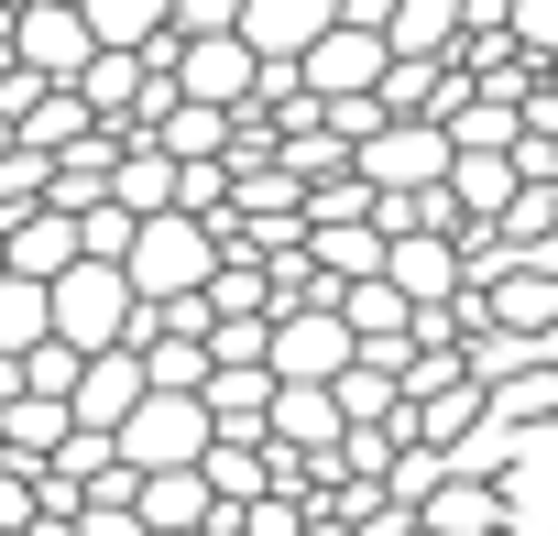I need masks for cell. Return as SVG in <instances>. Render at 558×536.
Segmentation results:
<instances>
[{"label":"cell","mask_w":558,"mask_h":536,"mask_svg":"<svg viewBox=\"0 0 558 536\" xmlns=\"http://www.w3.org/2000/svg\"><path fill=\"white\" fill-rule=\"evenodd\" d=\"M77 12H88L99 45H154L165 34V0H77Z\"/></svg>","instance_id":"19"},{"label":"cell","mask_w":558,"mask_h":536,"mask_svg":"<svg viewBox=\"0 0 558 536\" xmlns=\"http://www.w3.org/2000/svg\"><path fill=\"white\" fill-rule=\"evenodd\" d=\"M329 438H340L329 383H274V405H263V449H329Z\"/></svg>","instance_id":"13"},{"label":"cell","mask_w":558,"mask_h":536,"mask_svg":"<svg viewBox=\"0 0 558 536\" xmlns=\"http://www.w3.org/2000/svg\"><path fill=\"white\" fill-rule=\"evenodd\" d=\"M45 318H56V340L99 351V340L132 329V275H121V263H99V252H77V263H56V275H45Z\"/></svg>","instance_id":"2"},{"label":"cell","mask_w":558,"mask_h":536,"mask_svg":"<svg viewBox=\"0 0 558 536\" xmlns=\"http://www.w3.org/2000/svg\"><path fill=\"white\" fill-rule=\"evenodd\" d=\"M241 0H165V34H230Z\"/></svg>","instance_id":"21"},{"label":"cell","mask_w":558,"mask_h":536,"mask_svg":"<svg viewBox=\"0 0 558 536\" xmlns=\"http://www.w3.org/2000/svg\"><path fill=\"white\" fill-rule=\"evenodd\" d=\"M373 77H384V34H373V23H329V34L296 56V88H307V99H329V88H373Z\"/></svg>","instance_id":"7"},{"label":"cell","mask_w":558,"mask_h":536,"mask_svg":"<svg viewBox=\"0 0 558 536\" xmlns=\"http://www.w3.org/2000/svg\"><path fill=\"white\" fill-rule=\"evenodd\" d=\"M351 351H362V340H351L340 307H274V318H263V362H274V383H329Z\"/></svg>","instance_id":"4"},{"label":"cell","mask_w":558,"mask_h":536,"mask_svg":"<svg viewBox=\"0 0 558 536\" xmlns=\"http://www.w3.org/2000/svg\"><path fill=\"white\" fill-rule=\"evenodd\" d=\"M143 394V362H132V340H99V351H77V383H66V416L77 427H121V405Z\"/></svg>","instance_id":"8"},{"label":"cell","mask_w":558,"mask_h":536,"mask_svg":"<svg viewBox=\"0 0 558 536\" xmlns=\"http://www.w3.org/2000/svg\"><path fill=\"white\" fill-rule=\"evenodd\" d=\"M460 45V0H395L384 12V56H449Z\"/></svg>","instance_id":"17"},{"label":"cell","mask_w":558,"mask_h":536,"mask_svg":"<svg viewBox=\"0 0 558 536\" xmlns=\"http://www.w3.org/2000/svg\"><path fill=\"white\" fill-rule=\"evenodd\" d=\"M165 77H175L186 99H219V110H230V99L263 88V56H252L241 34H175V45H165Z\"/></svg>","instance_id":"5"},{"label":"cell","mask_w":558,"mask_h":536,"mask_svg":"<svg viewBox=\"0 0 558 536\" xmlns=\"http://www.w3.org/2000/svg\"><path fill=\"white\" fill-rule=\"evenodd\" d=\"M66 427H77L66 394H12V405H0V449H12V460H45Z\"/></svg>","instance_id":"18"},{"label":"cell","mask_w":558,"mask_h":536,"mask_svg":"<svg viewBox=\"0 0 558 536\" xmlns=\"http://www.w3.org/2000/svg\"><path fill=\"white\" fill-rule=\"evenodd\" d=\"M132 514H143V525H208L219 503H208L197 460H175V471H132Z\"/></svg>","instance_id":"15"},{"label":"cell","mask_w":558,"mask_h":536,"mask_svg":"<svg viewBox=\"0 0 558 536\" xmlns=\"http://www.w3.org/2000/svg\"><path fill=\"white\" fill-rule=\"evenodd\" d=\"M296 241H307L318 275H340V285H351V275H384V219H307Z\"/></svg>","instance_id":"14"},{"label":"cell","mask_w":558,"mask_h":536,"mask_svg":"<svg viewBox=\"0 0 558 536\" xmlns=\"http://www.w3.org/2000/svg\"><path fill=\"white\" fill-rule=\"evenodd\" d=\"M208 263H219V230H208L197 208H143L132 241H121L132 296H186V285H208Z\"/></svg>","instance_id":"1"},{"label":"cell","mask_w":558,"mask_h":536,"mask_svg":"<svg viewBox=\"0 0 558 536\" xmlns=\"http://www.w3.org/2000/svg\"><path fill=\"white\" fill-rule=\"evenodd\" d=\"M110 449H121L132 471H175V460H197V449H208V405H197L186 383H143V394L121 405Z\"/></svg>","instance_id":"3"},{"label":"cell","mask_w":558,"mask_h":536,"mask_svg":"<svg viewBox=\"0 0 558 536\" xmlns=\"http://www.w3.org/2000/svg\"><path fill=\"white\" fill-rule=\"evenodd\" d=\"M384 275L405 285V307H438L460 285V241L449 230H384Z\"/></svg>","instance_id":"9"},{"label":"cell","mask_w":558,"mask_h":536,"mask_svg":"<svg viewBox=\"0 0 558 536\" xmlns=\"http://www.w3.org/2000/svg\"><path fill=\"white\" fill-rule=\"evenodd\" d=\"M230 34H241L252 56H307V45L329 34V0H241Z\"/></svg>","instance_id":"11"},{"label":"cell","mask_w":558,"mask_h":536,"mask_svg":"<svg viewBox=\"0 0 558 536\" xmlns=\"http://www.w3.org/2000/svg\"><path fill=\"white\" fill-rule=\"evenodd\" d=\"M88 121H99V110H88V99H77V77H45V88H34V99H23V110H12V132H23V143H34V154H56V143H77V132H88Z\"/></svg>","instance_id":"16"},{"label":"cell","mask_w":558,"mask_h":536,"mask_svg":"<svg viewBox=\"0 0 558 536\" xmlns=\"http://www.w3.org/2000/svg\"><path fill=\"white\" fill-rule=\"evenodd\" d=\"M504 34H514L536 66H558V0H504Z\"/></svg>","instance_id":"20"},{"label":"cell","mask_w":558,"mask_h":536,"mask_svg":"<svg viewBox=\"0 0 558 536\" xmlns=\"http://www.w3.org/2000/svg\"><path fill=\"white\" fill-rule=\"evenodd\" d=\"M0 263H12V275H34V285H45V275H56V263H77V219L34 197L23 219H0Z\"/></svg>","instance_id":"12"},{"label":"cell","mask_w":558,"mask_h":536,"mask_svg":"<svg viewBox=\"0 0 558 536\" xmlns=\"http://www.w3.org/2000/svg\"><path fill=\"white\" fill-rule=\"evenodd\" d=\"M88 12H77V0H23V12H12V66H34V77H77L88 66Z\"/></svg>","instance_id":"6"},{"label":"cell","mask_w":558,"mask_h":536,"mask_svg":"<svg viewBox=\"0 0 558 536\" xmlns=\"http://www.w3.org/2000/svg\"><path fill=\"white\" fill-rule=\"evenodd\" d=\"M416 525H438V536H482V525H514V514H504V492H493L482 471H460V460H449V471L416 492Z\"/></svg>","instance_id":"10"}]
</instances>
